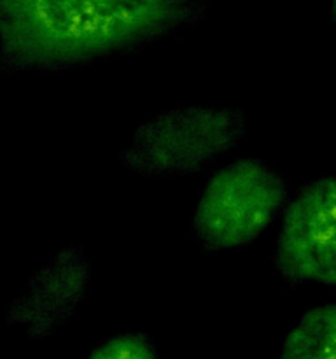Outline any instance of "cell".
I'll return each instance as SVG.
<instances>
[{"mask_svg": "<svg viewBox=\"0 0 336 359\" xmlns=\"http://www.w3.org/2000/svg\"><path fill=\"white\" fill-rule=\"evenodd\" d=\"M86 359H160V354L146 333L122 332L98 344Z\"/></svg>", "mask_w": 336, "mask_h": 359, "instance_id": "cell-7", "label": "cell"}, {"mask_svg": "<svg viewBox=\"0 0 336 359\" xmlns=\"http://www.w3.org/2000/svg\"><path fill=\"white\" fill-rule=\"evenodd\" d=\"M205 14L206 0H0V77L135 55Z\"/></svg>", "mask_w": 336, "mask_h": 359, "instance_id": "cell-1", "label": "cell"}, {"mask_svg": "<svg viewBox=\"0 0 336 359\" xmlns=\"http://www.w3.org/2000/svg\"><path fill=\"white\" fill-rule=\"evenodd\" d=\"M275 359H336V302L308 309L289 330Z\"/></svg>", "mask_w": 336, "mask_h": 359, "instance_id": "cell-6", "label": "cell"}, {"mask_svg": "<svg viewBox=\"0 0 336 359\" xmlns=\"http://www.w3.org/2000/svg\"><path fill=\"white\" fill-rule=\"evenodd\" d=\"M91 286V262L77 244L56 249L24 279L7 304L6 325L44 340L70 325Z\"/></svg>", "mask_w": 336, "mask_h": 359, "instance_id": "cell-5", "label": "cell"}, {"mask_svg": "<svg viewBox=\"0 0 336 359\" xmlns=\"http://www.w3.org/2000/svg\"><path fill=\"white\" fill-rule=\"evenodd\" d=\"M289 196L282 174L258 158H240L217 168L196 200L195 244L203 255L255 244L282 216Z\"/></svg>", "mask_w": 336, "mask_h": 359, "instance_id": "cell-3", "label": "cell"}, {"mask_svg": "<svg viewBox=\"0 0 336 359\" xmlns=\"http://www.w3.org/2000/svg\"><path fill=\"white\" fill-rule=\"evenodd\" d=\"M273 266L293 286L336 287V175L314 179L289 196L280 216Z\"/></svg>", "mask_w": 336, "mask_h": 359, "instance_id": "cell-4", "label": "cell"}, {"mask_svg": "<svg viewBox=\"0 0 336 359\" xmlns=\"http://www.w3.org/2000/svg\"><path fill=\"white\" fill-rule=\"evenodd\" d=\"M248 116L233 105L164 109L133 130L119 163L142 177H191L241 146Z\"/></svg>", "mask_w": 336, "mask_h": 359, "instance_id": "cell-2", "label": "cell"}, {"mask_svg": "<svg viewBox=\"0 0 336 359\" xmlns=\"http://www.w3.org/2000/svg\"><path fill=\"white\" fill-rule=\"evenodd\" d=\"M331 2V11H332V16H335L336 20V0H329Z\"/></svg>", "mask_w": 336, "mask_h": 359, "instance_id": "cell-8", "label": "cell"}]
</instances>
